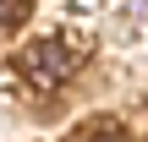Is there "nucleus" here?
<instances>
[{"label": "nucleus", "mask_w": 148, "mask_h": 142, "mask_svg": "<svg viewBox=\"0 0 148 142\" xmlns=\"http://www.w3.org/2000/svg\"><path fill=\"white\" fill-rule=\"evenodd\" d=\"M27 71H33V82H60V77H66V49H60V44L27 49Z\"/></svg>", "instance_id": "f257e3e1"}]
</instances>
